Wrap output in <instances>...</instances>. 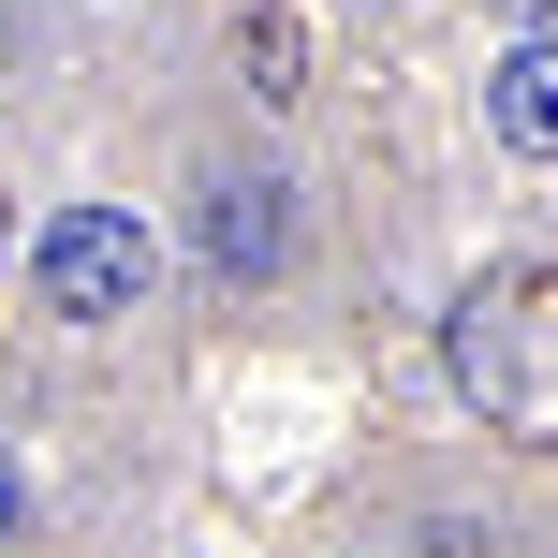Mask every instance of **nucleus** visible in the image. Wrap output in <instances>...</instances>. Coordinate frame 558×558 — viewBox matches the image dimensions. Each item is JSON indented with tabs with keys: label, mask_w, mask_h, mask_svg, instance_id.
I'll return each mask as SVG.
<instances>
[{
	"label": "nucleus",
	"mask_w": 558,
	"mask_h": 558,
	"mask_svg": "<svg viewBox=\"0 0 558 558\" xmlns=\"http://www.w3.org/2000/svg\"><path fill=\"white\" fill-rule=\"evenodd\" d=\"M485 118H500L514 162H558V29H530V45L485 74Z\"/></svg>",
	"instance_id": "3"
},
{
	"label": "nucleus",
	"mask_w": 558,
	"mask_h": 558,
	"mask_svg": "<svg viewBox=\"0 0 558 558\" xmlns=\"http://www.w3.org/2000/svg\"><path fill=\"white\" fill-rule=\"evenodd\" d=\"M15 514H29V500H15V471H0V544H15Z\"/></svg>",
	"instance_id": "4"
},
{
	"label": "nucleus",
	"mask_w": 558,
	"mask_h": 558,
	"mask_svg": "<svg viewBox=\"0 0 558 558\" xmlns=\"http://www.w3.org/2000/svg\"><path fill=\"white\" fill-rule=\"evenodd\" d=\"M500 15H558V0H500Z\"/></svg>",
	"instance_id": "5"
},
{
	"label": "nucleus",
	"mask_w": 558,
	"mask_h": 558,
	"mask_svg": "<svg viewBox=\"0 0 558 558\" xmlns=\"http://www.w3.org/2000/svg\"><path fill=\"white\" fill-rule=\"evenodd\" d=\"M29 294H45L59 324H118V308L147 294V221L133 206H59V221L29 235Z\"/></svg>",
	"instance_id": "1"
},
{
	"label": "nucleus",
	"mask_w": 558,
	"mask_h": 558,
	"mask_svg": "<svg viewBox=\"0 0 558 558\" xmlns=\"http://www.w3.org/2000/svg\"><path fill=\"white\" fill-rule=\"evenodd\" d=\"M279 251H294L279 177H206V265L221 279H279Z\"/></svg>",
	"instance_id": "2"
}]
</instances>
